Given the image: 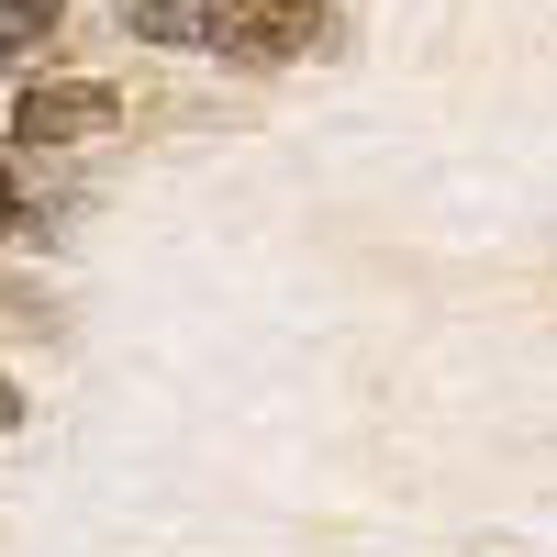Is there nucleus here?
<instances>
[{"instance_id": "nucleus-2", "label": "nucleus", "mask_w": 557, "mask_h": 557, "mask_svg": "<svg viewBox=\"0 0 557 557\" xmlns=\"http://www.w3.org/2000/svg\"><path fill=\"white\" fill-rule=\"evenodd\" d=\"M201 34L223 45V57H290L301 12H278V0H201Z\"/></svg>"}, {"instance_id": "nucleus-3", "label": "nucleus", "mask_w": 557, "mask_h": 557, "mask_svg": "<svg viewBox=\"0 0 557 557\" xmlns=\"http://www.w3.org/2000/svg\"><path fill=\"white\" fill-rule=\"evenodd\" d=\"M57 12H67V0H0V57L45 45V34H57Z\"/></svg>"}, {"instance_id": "nucleus-5", "label": "nucleus", "mask_w": 557, "mask_h": 557, "mask_svg": "<svg viewBox=\"0 0 557 557\" xmlns=\"http://www.w3.org/2000/svg\"><path fill=\"white\" fill-rule=\"evenodd\" d=\"M278 12H301V0H278Z\"/></svg>"}, {"instance_id": "nucleus-4", "label": "nucleus", "mask_w": 557, "mask_h": 557, "mask_svg": "<svg viewBox=\"0 0 557 557\" xmlns=\"http://www.w3.org/2000/svg\"><path fill=\"white\" fill-rule=\"evenodd\" d=\"M12 223H23V190H12V168H0V235H12Z\"/></svg>"}, {"instance_id": "nucleus-1", "label": "nucleus", "mask_w": 557, "mask_h": 557, "mask_svg": "<svg viewBox=\"0 0 557 557\" xmlns=\"http://www.w3.org/2000/svg\"><path fill=\"white\" fill-rule=\"evenodd\" d=\"M12 134H34V146H89V134H112V89L101 78H34Z\"/></svg>"}]
</instances>
